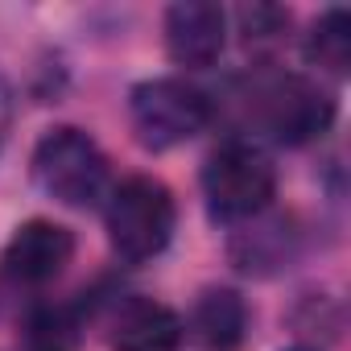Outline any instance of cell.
<instances>
[{"label":"cell","instance_id":"1","mask_svg":"<svg viewBox=\"0 0 351 351\" xmlns=\"http://www.w3.org/2000/svg\"><path fill=\"white\" fill-rule=\"evenodd\" d=\"M273 195H277V165L256 141L232 136L219 149H211L203 165V199L215 223H248L269 211Z\"/></svg>","mask_w":351,"mask_h":351},{"label":"cell","instance_id":"2","mask_svg":"<svg viewBox=\"0 0 351 351\" xmlns=\"http://www.w3.org/2000/svg\"><path fill=\"white\" fill-rule=\"evenodd\" d=\"M104 223H108V244L124 265H145L153 256L165 252V244L173 240L178 228V207L165 182L149 178V173H132L124 178L104 207Z\"/></svg>","mask_w":351,"mask_h":351},{"label":"cell","instance_id":"3","mask_svg":"<svg viewBox=\"0 0 351 351\" xmlns=\"http://www.w3.org/2000/svg\"><path fill=\"white\" fill-rule=\"evenodd\" d=\"M211 99L203 87L178 75L145 79L128 91V124L149 153H169L186 141H195L211 124Z\"/></svg>","mask_w":351,"mask_h":351},{"label":"cell","instance_id":"4","mask_svg":"<svg viewBox=\"0 0 351 351\" xmlns=\"http://www.w3.org/2000/svg\"><path fill=\"white\" fill-rule=\"evenodd\" d=\"M29 169H34L38 191L62 207L87 211L99 199H108V157L95 145V136H87L75 124L50 128L38 141Z\"/></svg>","mask_w":351,"mask_h":351},{"label":"cell","instance_id":"5","mask_svg":"<svg viewBox=\"0 0 351 351\" xmlns=\"http://www.w3.org/2000/svg\"><path fill=\"white\" fill-rule=\"evenodd\" d=\"M252 116L277 145H306L335 124V95L302 75L252 83Z\"/></svg>","mask_w":351,"mask_h":351},{"label":"cell","instance_id":"6","mask_svg":"<svg viewBox=\"0 0 351 351\" xmlns=\"http://www.w3.org/2000/svg\"><path fill=\"white\" fill-rule=\"evenodd\" d=\"M75 256V232L54 223V219H25L5 252H0V269L17 285H50L66 273Z\"/></svg>","mask_w":351,"mask_h":351},{"label":"cell","instance_id":"7","mask_svg":"<svg viewBox=\"0 0 351 351\" xmlns=\"http://www.w3.org/2000/svg\"><path fill=\"white\" fill-rule=\"evenodd\" d=\"M228 46V13L211 0H182L165 9V54L186 71H207Z\"/></svg>","mask_w":351,"mask_h":351},{"label":"cell","instance_id":"8","mask_svg":"<svg viewBox=\"0 0 351 351\" xmlns=\"http://www.w3.org/2000/svg\"><path fill=\"white\" fill-rule=\"evenodd\" d=\"M182 318L165 302H153L145 293H132L116 302L108 318V343L112 351H178L182 347Z\"/></svg>","mask_w":351,"mask_h":351},{"label":"cell","instance_id":"9","mask_svg":"<svg viewBox=\"0 0 351 351\" xmlns=\"http://www.w3.org/2000/svg\"><path fill=\"white\" fill-rule=\"evenodd\" d=\"M191 335L203 351H240L248 339V302L228 285L203 289L191 310Z\"/></svg>","mask_w":351,"mask_h":351},{"label":"cell","instance_id":"10","mask_svg":"<svg viewBox=\"0 0 351 351\" xmlns=\"http://www.w3.org/2000/svg\"><path fill=\"white\" fill-rule=\"evenodd\" d=\"M306 58L318 71L335 75V79H343L351 71V13L347 9H326L310 25V34H306Z\"/></svg>","mask_w":351,"mask_h":351},{"label":"cell","instance_id":"11","mask_svg":"<svg viewBox=\"0 0 351 351\" xmlns=\"http://www.w3.org/2000/svg\"><path fill=\"white\" fill-rule=\"evenodd\" d=\"M25 339H29V351H71L75 347V322L62 310H34Z\"/></svg>","mask_w":351,"mask_h":351},{"label":"cell","instance_id":"12","mask_svg":"<svg viewBox=\"0 0 351 351\" xmlns=\"http://www.w3.org/2000/svg\"><path fill=\"white\" fill-rule=\"evenodd\" d=\"M240 25H244L248 42H261V38H277L289 25V13L269 9V5H252V9H240Z\"/></svg>","mask_w":351,"mask_h":351},{"label":"cell","instance_id":"13","mask_svg":"<svg viewBox=\"0 0 351 351\" xmlns=\"http://www.w3.org/2000/svg\"><path fill=\"white\" fill-rule=\"evenodd\" d=\"M9 128H13V87H9L5 71H0V149L9 141Z\"/></svg>","mask_w":351,"mask_h":351},{"label":"cell","instance_id":"14","mask_svg":"<svg viewBox=\"0 0 351 351\" xmlns=\"http://www.w3.org/2000/svg\"><path fill=\"white\" fill-rule=\"evenodd\" d=\"M289 351H314V347H289Z\"/></svg>","mask_w":351,"mask_h":351}]
</instances>
